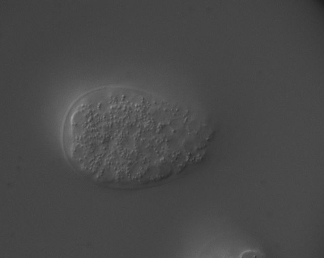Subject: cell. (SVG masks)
Returning a JSON list of instances; mask_svg holds the SVG:
<instances>
[{"label": "cell", "instance_id": "6da1fadb", "mask_svg": "<svg viewBox=\"0 0 324 258\" xmlns=\"http://www.w3.org/2000/svg\"><path fill=\"white\" fill-rule=\"evenodd\" d=\"M242 258H261V256L260 253L258 252L253 251V250H249L243 253Z\"/></svg>", "mask_w": 324, "mask_h": 258}]
</instances>
